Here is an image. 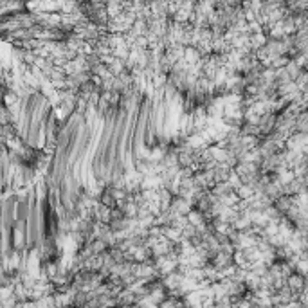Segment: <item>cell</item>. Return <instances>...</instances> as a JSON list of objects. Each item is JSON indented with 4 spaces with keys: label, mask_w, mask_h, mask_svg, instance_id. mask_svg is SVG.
I'll use <instances>...</instances> for the list:
<instances>
[{
    "label": "cell",
    "mask_w": 308,
    "mask_h": 308,
    "mask_svg": "<svg viewBox=\"0 0 308 308\" xmlns=\"http://www.w3.org/2000/svg\"><path fill=\"white\" fill-rule=\"evenodd\" d=\"M193 209H195V207H193V202L191 200H187V198L175 197L173 198V202H171V211L179 216H187Z\"/></svg>",
    "instance_id": "cell-1"
},
{
    "label": "cell",
    "mask_w": 308,
    "mask_h": 308,
    "mask_svg": "<svg viewBox=\"0 0 308 308\" xmlns=\"http://www.w3.org/2000/svg\"><path fill=\"white\" fill-rule=\"evenodd\" d=\"M187 220H189V224H191L193 227H204L207 226V222H205V215L204 213H200L198 209H193L189 215H187Z\"/></svg>",
    "instance_id": "cell-2"
}]
</instances>
